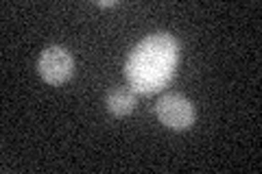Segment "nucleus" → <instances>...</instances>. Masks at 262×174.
Returning <instances> with one entry per match:
<instances>
[{"label": "nucleus", "instance_id": "3", "mask_svg": "<svg viewBox=\"0 0 262 174\" xmlns=\"http://www.w3.org/2000/svg\"><path fill=\"white\" fill-rule=\"evenodd\" d=\"M37 70L39 77L48 85H63L66 81H70L72 72H75V61H72V55L63 46H51L39 55Z\"/></svg>", "mask_w": 262, "mask_h": 174}, {"label": "nucleus", "instance_id": "4", "mask_svg": "<svg viewBox=\"0 0 262 174\" xmlns=\"http://www.w3.org/2000/svg\"><path fill=\"white\" fill-rule=\"evenodd\" d=\"M107 111L114 118H125L136 109V94L129 87H116L107 96Z\"/></svg>", "mask_w": 262, "mask_h": 174}, {"label": "nucleus", "instance_id": "5", "mask_svg": "<svg viewBox=\"0 0 262 174\" xmlns=\"http://www.w3.org/2000/svg\"><path fill=\"white\" fill-rule=\"evenodd\" d=\"M96 5H98V7H116L118 0H98Z\"/></svg>", "mask_w": 262, "mask_h": 174}, {"label": "nucleus", "instance_id": "2", "mask_svg": "<svg viewBox=\"0 0 262 174\" xmlns=\"http://www.w3.org/2000/svg\"><path fill=\"white\" fill-rule=\"evenodd\" d=\"M158 120L173 131H186L194 124V107L184 94H164L155 105Z\"/></svg>", "mask_w": 262, "mask_h": 174}, {"label": "nucleus", "instance_id": "1", "mask_svg": "<svg viewBox=\"0 0 262 174\" xmlns=\"http://www.w3.org/2000/svg\"><path fill=\"white\" fill-rule=\"evenodd\" d=\"M177 63V41L166 33L142 39L134 48L127 61V79L131 87L142 94H153L162 89L173 77Z\"/></svg>", "mask_w": 262, "mask_h": 174}]
</instances>
